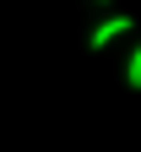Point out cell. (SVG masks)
Returning <instances> with one entry per match:
<instances>
[{"mask_svg": "<svg viewBox=\"0 0 141 152\" xmlns=\"http://www.w3.org/2000/svg\"><path fill=\"white\" fill-rule=\"evenodd\" d=\"M125 33H136V16H125V11H119V16H103V22L87 33V49H109L114 38H125Z\"/></svg>", "mask_w": 141, "mask_h": 152, "instance_id": "6da1fadb", "label": "cell"}, {"mask_svg": "<svg viewBox=\"0 0 141 152\" xmlns=\"http://www.w3.org/2000/svg\"><path fill=\"white\" fill-rule=\"evenodd\" d=\"M125 87H130V92H141V44L125 54Z\"/></svg>", "mask_w": 141, "mask_h": 152, "instance_id": "7a4b0ae2", "label": "cell"}]
</instances>
